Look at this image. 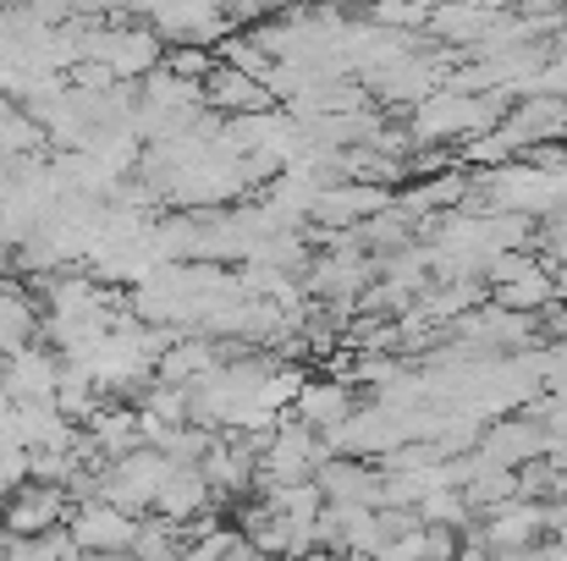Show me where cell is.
Listing matches in <instances>:
<instances>
[{
    "instance_id": "obj_1",
    "label": "cell",
    "mask_w": 567,
    "mask_h": 561,
    "mask_svg": "<svg viewBox=\"0 0 567 561\" xmlns=\"http://www.w3.org/2000/svg\"><path fill=\"white\" fill-rule=\"evenodd\" d=\"M485 281H491V303L513 309V314H546L563 292H557V276L546 259L513 248V253H496L485 264Z\"/></svg>"
},
{
    "instance_id": "obj_2",
    "label": "cell",
    "mask_w": 567,
    "mask_h": 561,
    "mask_svg": "<svg viewBox=\"0 0 567 561\" xmlns=\"http://www.w3.org/2000/svg\"><path fill=\"white\" fill-rule=\"evenodd\" d=\"M172 468H177V463H172L166 451L138 446V451L116 457V463L100 474V501H111V507H122V512H133V518H150L161 485L172 479Z\"/></svg>"
},
{
    "instance_id": "obj_3",
    "label": "cell",
    "mask_w": 567,
    "mask_h": 561,
    "mask_svg": "<svg viewBox=\"0 0 567 561\" xmlns=\"http://www.w3.org/2000/svg\"><path fill=\"white\" fill-rule=\"evenodd\" d=\"M150 28L161 44H193V50H220V39L237 33L226 0H161Z\"/></svg>"
},
{
    "instance_id": "obj_4",
    "label": "cell",
    "mask_w": 567,
    "mask_h": 561,
    "mask_svg": "<svg viewBox=\"0 0 567 561\" xmlns=\"http://www.w3.org/2000/svg\"><path fill=\"white\" fill-rule=\"evenodd\" d=\"M331 451H326V440L309 429V424H298V418H281L276 429H270V440H265V451H259V490L265 485H292V479H315V468L326 463Z\"/></svg>"
},
{
    "instance_id": "obj_5",
    "label": "cell",
    "mask_w": 567,
    "mask_h": 561,
    "mask_svg": "<svg viewBox=\"0 0 567 561\" xmlns=\"http://www.w3.org/2000/svg\"><path fill=\"white\" fill-rule=\"evenodd\" d=\"M468 534H474L491 557L502 561V557H513V551L540 546V540L551 534V507H546V501H502V507L480 512Z\"/></svg>"
},
{
    "instance_id": "obj_6",
    "label": "cell",
    "mask_w": 567,
    "mask_h": 561,
    "mask_svg": "<svg viewBox=\"0 0 567 561\" xmlns=\"http://www.w3.org/2000/svg\"><path fill=\"white\" fill-rule=\"evenodd\" d=\"M66 518H72V496H66L61 485L28 479L22 490H11V496L0 501V534H11V540L55 534V529H66Z\"/></svg>"
},
{
    "instance_id": "obj_7",
    "label": "cell",
    "mask_w": 567,
    "mask_h": 561,
    "mask_svg": "<svg viewBox=\"0 0 567 561\" xmlns=\"http://www.w3.org/2000/svg\"><path fill=\"white\" fill-rule=\"evenodd\" d=\"M474 451H480L485 463H496V468H524V463H535V457L551 451V429L524 407V413H513V418H485Z\"/></svg>"
},
{
    "instance_id": "obj_8",
    "label": "cell",
    "mask_w": 567,
    "mask_h": 561,
    "mask_svg": "<svg viewBox=\"0 0 567 561\" xmlns=\"http://www.w3.org/2000/svg\"><path fill=\"white\" fill-rule=\"evenodd\" d=\"M133 534H138V518L111 507V501H78L72 518H66V540L78 551H105V557H127L133 551Z\"/></svg>"
},
{
    "instance_id": "obj_9",
    "label": "cell",
    "mask_w": 567,
    "mask_h": 561,
    "mask_svg": "<svg viewBox=\"0 0 567 561\" xmlns=\"http://www.w3.org/2000/svg\"><path fill=\"white\" fill-rule=\"evenodd\" d=\"M391 204V187H375V183H326L315 193V209H309V226H326V231H353L364 226L370 215H380Z\"/></svg>"
},
{
    "instance_id": "obj_10",
    "label": "cell",
    "mask_w": 567,
    "mask_h": 561,
    "mask_svg": "<svg viewBox=\"0 0 567 561\" xmlns=\"http://www.w3.org/2000/svg\"><path fill=\"white\" fill-rule=\"evenodd\" d=\"M55 380H61V359L44 342H28V347L0 359V396L6 402H50Z\"/></svg>"
},
{
    "instance_id": "obj_11",
    "label": "cell",
    "mask_w": 567,
    "mask_h": 561,
    "mask_svg": "<svg viewBox=\"0 0 567 561\" xmlns=\"http://www.w3.org/2000/svg\"><path fill=\"white\" fill-rule=\"evenodd\" d=\"M353 407H359V385H348L342 374H320V380H303V385H298V396H292L287 413L326 440Z\"/></svg>"
},
{
    "instance_id": "obj_12",
    "label": "cell",
    "mask_w": 567,
    "mask_h": 561,
    "mask_svg": "<svg viewBox=\"0 0 567 561\" xmlns=\"http://www.w3.org/2000/svg\"><path fill=\"white\" fill-rule=\"evenodd\" d=\"M198 474H204V485H209L215 501H226V496H248L254 479H259V451H254L243 435H215V446L204 451Z\"/></svg>"
},
{
    "instance_id": "obj_13",
    "label": "cell",
    "mask_w": 567,
    "mask_h": 561,
    "mask_svg": "<svg viewBox=\"0 0 567 561\" xmlns=\"http://www.w3.org/2000/svg\"><path fill=\"white\" fill-rule=\"evenodd\" d=\"M315 485L331 507H380V468L364 457H326L315 468Z\"/></svg>"
},
{
    "instance_id": "obj_14",
    "label": "cell",
    "mask_w": 567,
    "mask_h": 561,
    "mask_svg": "<svg viewBox=\"0 0 567 561\" xmlns=\"http://www.w3.org/2000/svg\"><path fill=\"white\" fill-rule=\"evenodd\" d=\"M204 105H209L215 116H259V111H276L265 77H248V72H237V66H226V61H215V72L204 77Z\"/></svg>"
},
{
    "instance_id": "obj_15",
    "label": "cell",
    "mask_w": 567,
    "mask_h": 561,
    "mask_svg": "<svg viewBox=\"0 0 567 561\" xmlns=\"http://www.w3.org/2000/svg\"><path fill=\"white\" fill-rule=\"evenodd\" d=\"M78 429L89 435V446H94L105 463H116V457H127V451L144 446V435H138V407H133V402H111V396H105Z\"/></svg>"
},
{
    "instance_id": "obj_16",
    "label": "cell",
    "mask_w": 567,
    "mask_h": 561,
    "mask_svg": "<svg viewBox=\"0 0 567 561\" xmlns=\"http://www.w3.org/2000/svg\"><path fill=\"white\" fill-rule=\"evenodd\" d=\"M463 193H468V177L463 172H435V177H424V183H413L408 193H396L391 204L419 226V215H446V209H463Z\"/></svg>"
},
{
    "instance_id": "obj_17",
    "label": "cell",
    "mask_w": 567,
    "mask_h": 561,
    "mask_svg": "<svg viewBox=\"0 0 567 561\" xmlns=\"http://www.w3.org/2000/svg\"><path fill=\"white\" fill-rule=\"evenodd\" d=\"M39 320H44L39 298L11 287V281H0V359L28 347V342H39Z\"/></svg>"
},
{
    "instance_id": "obj_18",
    "label": "cell",
    "mask_w": 567,
    "mask_h": 561,
    "mask_svg": "<svg viewBox=\"0 0 567 561\" xmlns=\"http://www.w3.org/2000/svg\"><path fill=\"white\" fill-rule=\"evenodd\" d=\"M188 546V529L183 523H166V518H138V534H133V551L127 561H177Z\"/></svg>"
},
{
    "instance_id": "obj_19",
    "label": "cell",
    "mask_w": 567,
    "mask_h": 561,
    "mask_svg": "<svg viewBox=\"0 0 567 561\" xmlns=\"http://www.w3.org/2000/svg\"><path fill=\"white\" fill-rule=\"evenodd\" d=\"M105 396L94 391V380L83 374V364H61V380H55V396H50V407L55 413H66L72 424H83L94 407H100Z\"/></svg>"
},
{
    "instance_id": "obj_20",
    "label": "cell",
    "mask_w": 567,
    "mask_h": 561,
    "mask_svg": "<svg viewBox=\"0 0 567 561\" xmlns=\"http://www.w3.org/2000/svg\"><path fill=\"white\" fill-rule=\"evenodd\" d=\"M66 546H72L66 529H55V534H33V540H11V534H6V551H0V557L6 561H61L66 557Z\"/></svg>"
},
{
    "instance_id": "obj_21",
    "label": "cell",
    "mask_w": 567,
    "mask_h": 561,
    "mask_svg": "<svg viewBox=\"0 0 567 561\" xmlns=\"http://www.w3.org/2000/svg\"><path fill=\"white\" fill-rule=\"evenodd\" d=\"M161 66L177 72V77H188V83H204V77L215 72V55H209V50H193V44H166Z\"/></svg>"
},
{
    "instance_id": "obj_22",
    "label": "cell",
    "mask_w": 567,
    "mask_h": 561,
    "mask_svg": "<svg viewBox=\"0 0 567 561\" xmlns=\"http://www.w3.org/2000/svg\"><path fill=\"white\" fill-rule=\"evenodd\" d=\"M226 540H231V529H204V534H188V546H183V557L177 561H220Z\"/></svg>"
},
{
    "instance_id": "obj_23",
    "label": "cell",
    "mask_w": 567,
    "mask_h": 561,
    "mask_svg": "<svg viewBox=\"0 0 567 561\" xmlns=\"http://www.w3.org/2000/svg\"><path fill=\"white\" fill-rule=\"evenodd\" d=\"M22 485H28V451L0 446V501H6L11 490H22Z\"/></svg>"
},
{
    "instance_id": "obj_24",
    "label": "cell",
    "mask_w": 567,
    "mask_h": 561,
    "mask_svg": "<svg viewBox=\"0 0 567 561\" xmlns=\"http://www.w3.org/2000/svg\"><path fill=\"white\" fill-rule=\"evenodd\" d=\"M61 561H127V557H105V551H78V546H66Z\"/></svg>"
},
{
    "instance_id": "obj_25",
    "label": "cell",
    "mask_w": 567,
    "mask_h": 561,
    "mask_svg": "<svg viewBox=\"0 0 567 561\" xmlns=\"http://www.w3.org/2000/svg\"><path fill=\"white\" fill-rule=\"evenodd\" d=\"M337 6H370V0H337Z\"/></svg>"
},
{
    "instance_id": "obj_26",
    "label": "cell",
    "mask_w": 567,
    "mask_h": 561,
    "mask_svg": "<svg viewBox=\"0 0 567 561\" xmlns=\"http://www.w3.org/2000/svg\"><path fill=\"white\" fill-rule=\"evenodd\" d=\"M0 551H6V534H0Z\"/></svg>"
}]
</instances>
